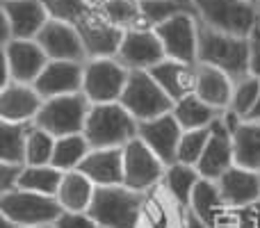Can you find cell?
Segmentation results:
<instances>
[{
	"label": "cell",
	"mask_w": 260,
	"mask_h": 228,
	"mask_svg": "<svg viewBox=\"0 0 260 228\" xmlns=\"http://www.w3.org/2000/svg\"><path fill=\"white\" fill-rule=\"evenodd\" d=\"M199 64H208L235 82L249 76V37L212 30L199 21Z\"/></svg>",
	"instance_id": "1"
},
{
	"label": "cell",
	"mask_w": 260,
	"mask_h": 228,
	"mask_svg": "<svg viewBox=\"0 0 260 228\" xmlns=\"http://www.w3.org/2000/svg\"><path fill=\"white\" fill-rule=\"evenodd\" d=\"M139 133V121L121 103L91 105L85 123V137L91 148H123Z\"/></svg>",
	"instance_id": "2"
},
{
	"label": "cell",
	"mask_w": 260,
	"mask_h": 228,
	"mask_svg": "<svg viewBox=\"0 0 260 228\" xmlns=\"http://www.w3.org/2000/svg\"><path fill=\"white\" fill-rule=\"evenodd\" d=\"M197 18L212 30L249 37L260 23V7L251 0H189Z\"/></svg>",
	"instance_id": "3"
},
{
	"label": "cell",
	"mask_w": 260,
	"mask_h": 228,
	"mask_svg": "<svg viewBox=\"0 0 260 228\" xmlns=\"http://www.w3.org/2000/svg\"><path fill=\"white\" fill-rule=\"evenodd\" d=\"M146 192H135L126 185L96 187L89 217L101 228H135Z\"/></svg>",
	"instance_id": "4"
},
{
	"label": "cell",
	"mask_w": 260,
	"mask_h": 228,
	"mask_svg": "<svg viewBox=\"0 0 260 228\" xmlns=\"http://www.w3.org/2000/svg\"><path fill=\"white\" fill-rule=\"evenodd\" d=\"M62 206L55 197L27 189H12L0 194V215L14 219L21 228L53 226L62 217Z\"/></svg>",
	"instance_id": "5"
},
{
	"label": "cell",
	"mask_w": 260,
	"mask_h": 228,
	"mask_svg": "<svg viewBox=\"0 0 260 228\" xmlns=\"http://www.w3.org/2000/svg\"><path fill=\"white\" fill-rule=\"evenodd\" d=\"M89 110H91V103L82 91L69 94V96H57V99H48L41 105L39 114L35 119V125L44 128L53 137L80 135V133H85Z\"/></svg>",
	"instance_id": "6"
},
{
	"label": "cell",
	"mask_w": 260,
	"mask_h": 228,
	"mask_svg": "<svg viewBox=\"0 0 260 228\" xmlns=\"http://www.w3.org/2000/svg\"><path fill=\"white\" fill-rule=\"evenodd\" d=\"M119 103L128 110L137 121L157 119L162 114L174 112V101L165 89L157 85L151 71H130L128 85Z\"/></svg>",
	"instance_id": "7"
},
{
	"label": "cell",
	"mask_w": 260,
	"mask_h": 228,
	"mask_svg": "<svg viewBox=\"0 0 260 228\" xmlns=\"http://www.w3.org/2000/svg\"><path fill=\"white\" fill-rule=\"evenodd\" d=\"M128 76L130 71L117 57L87 59L85 76H82V94L89 99L91 105L119 103L128 85Z\"/></svg>",
	"instance_id": "8"
},
{
	"label": "cell",
	"mask_w": 260,
	"mask_h": 228,
	"mask_svg": "<svg viewBox=\"0 0 260 228\" xmlns=\"http://www.w3.org/2000/svg\"><path fill=\"white\" fill-rule=\"evenodd\" d=\"M165 171L167 165L139 137L123 146V185L126 187L135 192H148L162 183Z\"/></svg>",
	"instance_id": "9"
},
{
	"label": "cell",
	"mask_w": 260,
	"mask_h": 228,
	"mask_svg": "<svg viewBox=\"0 0 260 228\" xmlns=\"http://www.w3.org/2000/svg\"><path fill=\"white\" fill-rule=\"evenodd\" d=\"M167 59L199 64V18L194 12H180L155 27Z\"/></svg>",
	"instance_id": "10"
},
{
	"label": "cell",
	"mask_w": 260,
	"mask_h": 228,
	"mask_svg": "<svg viewBox=\"0 0 260 228\" xmlns=\"http://www.w3.org/2000/svg\"><path fill=\"white\" fill-rule=\"evenodd\" d=\"M117 59L128 71H151L155 64L167 59V53L153 27H135L123 32Z\"/></svg>",
	"instance_id": "11"
},
{
	"label": "cell",
	"mask_w": 260,
	"mask_h": 228,
	"mask_svg": "<svg viewBox=\"0 0 260 228\" xmlns=\"http://www.w3.org/2000/svg\"><path fill=\"white\" fill-rule=\"evenodd\" d=\"M48 62V55L37 39H12L3 46V64L12 80L21 85H35Z\"/></svg>",
	"instance_id": "12"
},
{
	"label": "cell",
	"mask_w": 260,
	"mask_h": 228,
	"mask_svg": "<svg viewBox=\"0 0 260 228\" xmlns=\"http://www.w3.org/2000/svg\"><path fill=\"white\" fill-rule=\"evenodd\" d=\"M183 125L178 123V119L174 112L162 114L157 119L139 121V133L137 137L165 162L167 167L178 162V146L183 139Z\"/></svg>",
	"instance_id": "13"
},
{
	"label": "cell",
	"mask_w": 260,
	"mask_h": 228,
	"mask_svg": "<svg viewBox=\"0 0 260 228\" xmlns=\"http://www.w3.org/2000/svg\"><path fill=\"white\" fill-rule=\"evenodd\" d=\"M80 35L82 44L87 50V59H99V57H117L119 46L123 39V30L114 27L99 14V9H91L85 18L73 25Z\"/></svg>",
	"instance_id": "14"
},
{
	"label": "cell",
	"mask_w": 260,
	"mask_h": 228,
	"mask_svg": "<svg viewBox=\"0 0 260 228\" xmlns=\"http://www.w3.org/2000/svg\"><path fill=\"white\" fill-rule=\"evenodd\" d=\"M231 167H235V142L233 133L226 128L224 119L219 116L210 125V137H208L206 151H203L197 169L201 174V178L219 180Z\"/></svg>",
	"instance_id": "15"
},
{
	"label": "cell",
	"mask_w": 260,
	"mask_h": 228,
	"mask_svg": "<svg viewBox=\"0 0 260 228\" xmlns=\"http://www.w3.org/2000/svg\"><path fill=\"white\" fill-rule=\"evenodd\" d=\"M185 217L187 208L180 206L160 183L146 192L135 228H185Z\"/></svg>",
	"instance_id": "16"
},
{
	"label": "cell",
	"mask_w": 260,
	"mask_h": 228,
	"mask_svg": "<svg viewBox=\"0 0 260 228\" xmlns=\"http://www.w3.org/2000/svg\"><path fill=\"white\" fill-rule=\"evenodd\" d=\"M39 46L53 62H87V50L73 25L50 18L37 37Z\"/></svg>",
	"instance_id": "17"
},
{
	"label": "cell",
	"mask_w": 260,
	"mask_h": 228,
	"mask_svg": "<svg viewBox=\"0 0 260 228\" xmlns=\"http://www.w3.org/2000/svg\"><path fill=\"white\" fill-rule=\"evenodd\" d=\"M82 76H85V62H53L50 59L32 87L39 91L41 99L48 101L82 91Z\"/></svg>",
	"instance_id": "18"
},
{
	"label": "cell",
	"mask_w": 260,
	"mask_h": 228,
	"mask_svg": "<svg viewBox=\"0 0 260 228\" xmlns=\"http://www.w3.org/2000/svg\"><path fill=\"white\" fill-rule=\"evenodd\" d=\"M217 185L224 201L233 210H244L260 203V171L235 165L217 180Z\"/></svg>",
	"instance_id": "19"
},
{
	"label": "cell",
	"mask_w": 260,
	"mask_h": 228,
	"mask_svg": "<svg viewBox=\"0 0 260 228\" xmlns=\"http://www.w3.org/2000/svg\"><path fill=\"white\" fill-rule=\"evenodd\" d=\"M3 16L12 25L14 39H37L50 21L41 0H3Z\"/></svg>",
	"instance_id": "20"
},
{
	"label": "cell",
	"mask_w": 260,
	"mask_h": 228,
	"mask_svg": "<svg viewBox=\"0 0 260 228\" xmlns=\"http://www.w3.org/2000/svg\"><path fill=\"white\" fill-rule=\"evenodd\" d=\"M44 99L32 85H12L0 89V119L12 121V123H35L39 114Z\"/></svg>",
	"instance_id": "21"
},
{
	"label": "cell",
	"mask_w": 260,
	"mask_h": 228,
	"mask_svg": "<svg viewBox=\"0 0 260 228\" xmlns=\"http://www.w3.org/2000/svg\"><path fill=\"white\" fill-rule=\"evenodd\" d=\"M78 171L96 187L123 185V148H91Z\"/></svg>",
	"instance_id": "22"
},
{
	"label": "cell",
	"mask_w": 260,
	"mask_h": 228,
	"mask_svg": "<svg viewBox=\"0 0 260 228\" xmlns=\"http://www.w3.org/2000/svg\"><path fill=\"white\" fill-rule=\"evenodd\" d=\"M235 80L226 76L224 71L208 64H197V78H194V94L208 105H212L219 112H226L231 108Z\"/></svg>",
	"instance_id": "23"
},
{
	"label": "cell",
	"mask_w": 260,
	"mask_h": 228,
	"mask_svg": "<svg viewBox=\"0 0 260 228\" xmlns=\"http://www.w3.org/2000/svg\"><path fill=\"white\" fill-rule=\"evenodd\" d=\"M151 76L157 85L169 94V99L180 101L194 91V78H197V64H185L176 59H162L160 64L151 69Z\"/></svg>",
	"instance_id": "24"
},
{
	"label": "cell",
	"mask_w": 260,
	"mask_h": 228,
	"mask_svg": "<svg viewBox=\"0 0 260 228\" xmlns=\"http://www.w3.org/2000/svg\"><path fill=\"white\" fill-rule=\"evenodd\" d=\"M96 194V185L82 171H64L59 189L55 199L59 201L64 212H89Z\"/></svg>",
	"instance_id": "25"
},
{
	"label": "cell",
	"mask_w": 260,
	"mask_h": 228,
	"mask_svg": "<svg viewBox=\"0 0 260 228\" xmlns=\"http://www.w3.org/2000/svg\"><path fill=\"white\" fill-rule=\"evenodd\" d=\"M221 114L224 112H219L212 105H208L206 101H201L194 91L189 96H185V99L176 101V105H174V116L183 125V130L210 128Z\"/></svg>",
	"instance_id": "26"
},
{
	"label": "cell",
	"mask_w": 260,
	"mask_h": 228,
	"mask_svg": "<svg viewBox=\"0 0 260 228\" xmlns=\"http://www.w3.org/2000/svg\"><path fill=\"white\" fill-rule=\"evenodd\" d=\"M201 174L197 167L192 165H183V162H174L167 167L165 178H162V187L176 199L183 208H189L192 203V194L197 189Z\"/></svg>",
	"instance_id": "27"
},
{
	"label": "cell",
	"mask_w": 260,
	"mask_h": 228,
	"mask_svg": "<svg viewBox=\"0 0 260 228\" xmlns=\"http://www.w3.org/2000/svg\"><path fill=\"white\" fill-rule=\"evenodd\" d=\"M235 142V165L260 171V123L258 121H242L233 133Z\"/></svg>",
	"instance_id": "28"
},
{
	"label": "cell",
	"mask_w": 260,
	"mask_h": 228,
	"mask_svg": "<svg viewBox=\"0 0 260 228\" xmlns=\"http://www.w3.org/2000/svg\"><path fill=\"white\" fill-rule=\"evenodd\" d=\"M89 151H91V144H89V139L85 137V133L57 137L53 162H50V165L59 171H76V169H80V165L85 162V157L89 155Z\"/></svg>",
	"instance_id": "29"
},
{
	"label": "cell",
	"mask_w": 260,
	"mask_h": 228,
	"mask_svg": "<svg viewBox=\"0 0 260 228\" xmlns=\"http://www.w3.org/2000/svg\"><path fill=\"white\" fill-rule=\"evenodd\" d=\"M32 123L0 121V162L25 165V146Z\"/></svg>",
	"instance_id": "30"
},
{
	"label": "cell",
	"mask_w": 260,
	"mask_h": 228,
	"mask_svg": "<svg viewBox=\"0 0 260 228\" xmlns=\"http://www.w3.org/2000/svg\"><path fill=\"white\" fill-rule=\"evenodd\" d=\"M99 14L114 27L128 32L135 27H144L142 23V7L139 0H101L96 5Z\"/></svg>",
	"instance_id": "31"
},
{
	"label": "cell",
	"mask_w": 260,
	"mask_h": 228,
	"mask_svg": "<svg viewBox=\"0 0 260 228\" xmlns=\"http://www.w3.org/2000/svg\"><path fill=\"white\" fill-rule=\"evenodd\" d=\"M62 176L64 171L55 169L53 165H41V167L25 165L21 171V178H18V189L55 197L59 189V183H62Z\"/></svg>",
	"instance_id": "32"
},
{
	"label": "cell",
	"mask_w": 260,
	"mask_h": 228,
	"mask_svg": "<svg viewBox=\"0 0 260 228\" xmlns=\"http://www.w3.org/2000/svg\"><path fill=\"white\" fill-rule=\"evenodd\" d=\"M139 7H142L144 27H153V30L174 18L176 14L194 12L192 3H185V0H139Z\"/></svg>",
	"instance_id": "33"
},
{
	"label": "cell",
	"mask_w": 260,
	"mask_h": 228,
	"mask_svg": "<svg viewBox=\"0 0 260 228\" xmlns=\"http://www.w3.org/2000/svg\"><path fill=\"white\" fill-rule=\"evenodd\" d=\"M55 142H57V137H53L44 128L32 123L30 135H27V146H25V165H32V167L50 165L55 153Z\"/></svg>",
	"instance_id": "34"
},
{
	"label": "cell",
	"mask_w": 260,
	"mask_h": 228,
	"mask_svg": "<svg viewBox=\"0 0 260 228\" xmlns=\"http://www.w3.org/2000/svg\"><path fill=\"white\" fill-rule=\"evenodd\" d=\"M260 96V80L253 76H247L242 80L235 82V89H233V99H231V112H235L240 119L247 121L249 114L253 112L256 108V101Z\"/></svg>",
	"instance_id": "35"
},
{
	"label": "cell",
	"mask_w": 260,
	"mask_h": 228,
	"mask_svg": "<svg viewBox=\"0 0 260 228\" xmlns=\"http://www.w3.org/2000/svg\"><path fill=\"white\" fill-rule=\"evenodd\" d=\"M48 9V16L53 21H62L69 25H76L80 18H85L96 5L87 3V0H41Z\"/></svg>",
	"instance_id": "36"
},
{
	"label": "cell",
	"mask_w": 260,
	"mask_h": 228,
	"mask_svg": "<svg viewBox=\"0 0 260 228\" xmlns=\"http://www.w3.org/2000/svg\"><path fill=\"white\" fill-rule=\"evenodd\" d=\"M208 137H210V128L185 130L183 139H180V146H178V162L197 167L199 160H201V155H203V151H206Z\"/></svg>",
	"instance_id": "37"
},
{
	"label": "cell",
	"mask_w": 260,
	"mask_h": 228,
	"mask_svg": "<svg viewBox=\"0 0 260 228\" xmlns=\"http://www.w3.org/2000/svg\"><path fill=\"white\" fill-rule=\"evenodd\" d=\"M25 165H14V162H0V194L12 192L18 187V178Z\"/></svg>",
	"instance_id": "38"
},
{
	"label": "cell",
	"mask_w": 260,
	"mask_h": 228,
	"mask_svg": "<svg viewBox=\"0 0 260 228\" xmlns=\"http://www.w3.org/2000/svg\"><path fill=\"white\" fill-rule=\"evenodd\" d=\"M55 228H101L94 219L89 217V212H62Z\"/></svg>",
	"instance_id": "39"
},
{
	"label": "cell",
	"mask_w": 260,
	"mask_h": 228,
	"mask_svg": "<svg viewBox=\"0 0 260 228\" xmlns=\"http://www.w3.org/2000/svg\"><path fill=\"white\" fill-rule=\"evenodd\" d=\"M249 76L260 80V23L249 35Z\"/></svg>",
	"instance_id": "40"
},
{
	"label": "cell",
	"mask_w": 260,
	"mask_h": 228,
	"mask_svg": "<svg viewBox=\"0 0 260 228\" xmlns=\"http://www.w3.org/2000/svg\"><path fill=\"white\" fill-rule=\"evenodd\" d=\"M185 228H212V226H208L199 215H194L192 210H187V217H185Z\"/></svg>",
	"instance_id": "41"
},
{
	"label": "cell",
	"mask_w": 260,
	"mask_h": 228,
	"mask_svg": "<svg viewBox=\"0 0 260 228\" xmlns=\"http://www.w3.org/2000/svg\"><path fill=\"white\" fill-rule=\"evenodd\" d=\"M0 228H21V226H18L14 219H9V217L0 215Z\"/></svg>",
	"instance_id": "42"
},
{
	"label": "cell",
	"mask_w": 260,
	"mask_h": 228,
	"mask_svg": "<svg viewBox=\"0 0 260 228\" xmlns=\"http://www.w3.org/2000/svg\"><path fill=\"white\" fill-rule=\"evenodd\" d=\"M247 121H258V123H260V96H258V101H256V108H253V112L249 114Z\"/></svg>",
	"instance_id": "43"
},
{
	"label": "cell",
	"mask_w": 260,
	"mask_h": 228,
	"mask_svg": "<svg viewBox=\"0 0 260 228\" xmlns=\"http://www.w3.org/2000/svg\"><path fill=\"white\" fill-rule=\"evenodd\" d=\"M87 3H91V5H99V3H101V0H87Z\"/></svg>",
	"instance_id": "44"
},
{
	"label": "cell",
	"mask_w": 260,
	"mask_h": 228,
	"mask_svg": "<svg viewBox=\"0 0 260 228\" xmlns=\"http://www.w3.org/2000/svg\"><path fill=\"white\" fill-rule=\"evenodd\" d=\"M35 228H55V224L53 226H35Z\"/></svg>",
	"instance_id": "45"
},
{
	"label": "cell",
	"mask_w": 260,
	"mask_h": 228,
	"mask_svg": "<svg viewBox=\"0 0 260 228\" xmlns=\"http://www.w3.org/2000/svg\"><path fill=\"white\" fill-rule=\"evenodd\" d=\"M251 3H256V5H258V0H251Z\"/></svg>",
	"instance_id": "46"
},
{
	"label": "cell",
	"mask_w": 260,
	"mask_h": 228,
	"mask_svg": "<svg viewBox=\"0 0 260 228\" xmlns=\"http://www.w3.org/2000/svg\"><path fill=\"white\" fill-rule=\"evenodd\" d=\"M258 7H260V0H258Z\"/></svg>",
	"instance_id": "47"
},
{
	"label": "cell",
	"mask_w": 260,
	"mask_h": 228,
	"mask_svg": "<svg viewBox=\"0 0 260 228\" xmlns=\"http://www.w3.org/2000/svg\"><path fill=\"white\" fill-rule=\"evenodd\" d=\"M185 3H189V0H185Z\"/></svg>",
	"instance_id": "48"
}]
</instances>
